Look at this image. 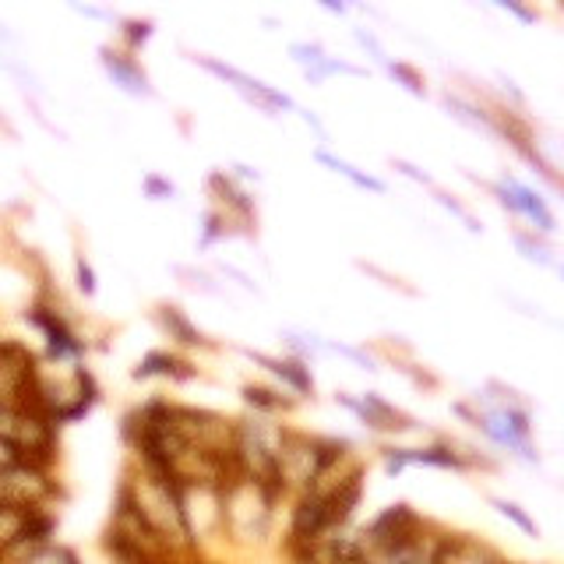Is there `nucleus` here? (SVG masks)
<instances>
[{
    "instance_id": "nucleus-1",
    "label": "nucleus",
    "mask_w": 564,
    "mask_h": 564,
    "mask_svg": "<svg viewBox=\"0 0 564 564\" xmlns=\"http://www.w3.org/2000/svg\"><path fill=\"white\" fill-rule=\"evenodd\" d=\"M120 501L169 547V554L191 551L195 547V532L187 526V512H184V491L174 480L152 473V469H141V477L124 483Z\"/></svg>"
},
{
    "instance_id": "nucleus-2",
    "label": "nucleus",
    "mask_w": 564,
    "mask_h": 564,
    "mask_svg": "<svg viewBox=\"0 0 564 564\" xmlns=\"http://www.w3.org/2000/svg\"><path fill=\"white\" fill-rule=\"evenodd\" d=\"M272 505L275 497L261 487V483L247 477H233L223 491H219V519L223 532L237 543H258L272 526Z\"/></svg>"
},
{
    "instance_id": "nucleus-3",
    "label": "nucleus",
    "mask_w": 564,
    "mask_h": 564,
    "mask_svg": "<svg viewBox=\"0 0 564 564\" xmlns=\"http://www.w3.org/2000/svg\"><path fill=\"white\" fill-rule=\"evenodd\" d=\"M346 456V445L328 442V437H310L301 431H286L279 451V483L286 494H304L315 487V480L325 473V466Z\"/></svg>"
},
{
    "instance_id": "nucleus-4",
    "label": "nucleus",
    "mask_w": 564,
    "mask_h": 564,
    "mask_svg": "<svg viewBox=\"0 0 564 564\" xmlns=\"http://www.w3.org/2000/svg\"><path fill=\"white\" fill-rule=\"evenodd\" d=\"M0 445L22 462L50 466L57 451V423L33 406H0Z\"/></svg>"
},
{
    "instance_id": "nucleus-5",
    "label": "nucleus",
    "mask_w": 564,
    "mask_h": 564,
    "mask_svg": "<svg viewBox=\"0 0 564 564\" xmlns=\"http://www.w3.org/2000/svg\"><path fill=\"white\" fill-rule=\"evenodd\" d=\"M54 494H57V480L50 477V466L22 462V459L0 466V505L46 508Z\"/></svg>"
},
{
    "instance_id": "nucleus-6",
    "label": "nucleus",
    "mask_w": 564,
    "mask_h": 564,
    "mask_svg": "<svg viewBox=\"0 0 564 564\" xmlns=\"http://www.w3.org/2000/svg\"><path fill=\"white\" fill-rule=\"evenodd\" d=\"M0 406H33V410H39L36 360L19 342H0Z\"/></svg>"
},
{
    "instance_id": "nucleus-7",
    "label": "nucleus",
    "mask_w": 564,
    "mask_h": 564,
    "mask_svg": "<svg viewBox=\"0 0 564 564\" xmlns=\"http://www.w3.org/2000/svg\"><path fill=\"white\" fill-rule=\"evenodd\" d=\"M342 406H350V410L367 423L374 431H388V434H399V431H413V416L396 410L391 402H385L381 396H364V399H350V396H339Z\"/></svg>"
},
{
    "instance_id": "nucleus-8",
    "label": "nucleus",
    "mask_w": 564,
    "mask_h": 564,
    "mask_svg": "<svg viewBox=\"0 0 564 564\" xmlns=\"http://www.w3.org/2000/svg\"><path fill=\"white\" fill-rule=\"evenodd\" d=\"M434 564H508L491 543L473 540V537H445L437 547Z\"/></svg>"
},
{
    "instance_id": "nucleus-9",
    "label": "nucleus",
    "mask_w": 564,
    "mask_h": 564,
    "mask_svg": "<svg viewBox=\"0 0 564 564\" xmlns=\"http://www.w3.org/2000/svg\"><path fill=\"white\" fill-rule=\"evenodd\" d=\"M258 364H265L272 374H279L282 381H286L296 396H315V378H310V371L301 364V360H279V356H255Z\"/></svg>"
},
{
    "instance_id": "nucleus-10",
    "label": "nucleus",
    "mask_w": 564,
    "mask_h": 564,
    "mask_svg": "<svg viewBox=\"0 0 564 564\" xmlns=\"http://www.w3.org/2000/svg\"><path fill=\"white\" fill-rule=\"evenodd\" d=\"M505 187H508V195L515 198V205H519V212H522V215H529L532 223H537L543 233H551V230H554V215H551V209L543 205V198H540V195H532L529 187H522L519 180H505Z\"/></svg>"
},
{
    "instance_id": "nucleus-11",
    "label": "nucleus",
    "mask_w": 564,
    "mask_h": 564,
    "mask_svg": "<svg viewBox=\"0 0 564 564\" xmlns=\"http://www.w3.org/2000/svg\"><path fill=\"white\" fill-rule=\"evenodd\" d=\"M14 564H82V561H78V554L71 551V547L50 540V543L33 547V551H25L22 557H14Z\"/></svg>"
},
{
    "instance_id": "nucleus-12",
    "label": "nucleus",
    "mask_w": 564,
    "mask_h": 564,
    "mask_svg": "<svg viewBox=\"0 0 564 564\" xmlns=\"http://www.w3.org/2000/svg\"><path fill=\"white\" fill-rule=\"evenodd\" d=\"M187 364H180L177 356H169V353H149L145 360L138 364V378H152V374H163V378H195L191 371H180Z\"/></svg>"
},
{
    "instance_id": "nucleus-13",
    "label": "nucleus",
    "mask_w": 564,
    "mask_h": 564,
    "mask_svg": "<svg viewBox=\"0 0 564 564\" xmlns=\"http://www.w3.org/2000/svg\"><path fill=\"white\" fill-rule=\"evenodd\" d=\"M244 402L255 406L258 413H279V410H290V399H282L279 391L265 388V385H244Z\"/></svg>"
},
{
    "instance_id": "nucleus-14",
    "label": "nucleus",
    "mask_w": 564,
    "mask_h": 564,
    "mask_svg": "<svg viewBox=\"0 0 564 564\" xmlns=\"http://www.w3.org/2000/svg\"><path fill=\"white\" fill-rule=\"evenodd\" d=\"M160 318L166 321V328H169V332H174L180 342H187V346H205V336H201L198 328H195L191 321H187L177 307H160Z\"/></svg>"
},
{
    "instance_id": "nucleus-15",
    "label": "nucleus",
    "mask_w": 564,
    "mask_h": 564,
    "mask_svg": "<svg viewBox=\"0 0 564 564\" xmlns=\"http://www.w3.org/2000/svg\"><path fill=\"white\" fill-rule=\"evenodd\" d=\"M318 163H325V166H332L336 174H342V177H350L356 187H367V191H385V184L381 180H374V177H367V174H360L356 166H350L346 160H336V155H328V152H318Z\"/></svg>"
},
{
    "instance_id": "nucleus-16",
    "label": "nucleus",
    "mask_w": 564,
    "mask_h": 564,
    "mask_svg": "<svg viewBox=\"0 0 564 564\" xmlns=\"http://www.w3.org/2000/svg\"><path fill=\"white\" fill-rule=\"evenodd\" d=\"M494 508H497L501 515H505V519H512V522L519 526L522 532H529V537H540L537 522H532L529 515H526V512H522L519 505H515V501H501V497H494Z\"/></svg>"
},
{
    "instance_id": "nucleus-17",
    "label": "nucleus",
    "mask_w": 564,
    "mask_h": 564,
    "mask_svg": "<svg viewBox=\"0 0 564 564\" xmlns=\"http://www.w3.org/2000/svg\"><path fill=\"white\" fill-rule=\"evenodd\" d=\"M434 195H437V201H442L445 209H451V212H456V215L462 219V223H466L469 230H480V219H477L473 212H469V209L462 205V201H456V198H451L448 191H434Z\"/></svg>"
},
{
    "instance_id": "nucleus-18",
    "label": "nucleus",
    "mask_w": 564,
    "mask_h": 564,
    "mask_svg": "<svg viewBox=\"0 0 564 564\" xmlns=\"http://www.w3.org/2000/svg\"><path fill=\"white\" fill-rule=\"evenodd\" d=\"M388 71L399 78V82L410 89V92H416V96H423V78H420V71H413L410 64H388Z\"/></svg>"
},
{
    "instance_id": "nucleus-19",
    "label": "nucleus",
    "mask_w": 564,
    "mask_h": 564,
    "mask_svg": "<svg viewBox=\"0 0 564 564\" xmlns=\"http://www.w3.org/2000/svg\"><path fill=\"white\" fill-rule=\"evenodd\" d=\"M128 28H131V33H128V39H131V43L149 39V33H152V25H149V22H128Z\"/></svg>"
},
{
    "instance_id": "nucleus-20",
    "label": "nucleus",
    "mask_w": 564,
    "mask_h": 564,
    "mask_svg": "<svg viewBox=\"0 0 564 564\" xmlns=\"http://www.w3.org/2000/svg\"><path fill=\"white\" fill-rule=\"evenodd\" d=\"M396 169H402V174H406V177H413V180H423V184H431V177H427V174H420V169H416V166H410V163H406V160H396Z\"/></svg>"
},
{
    "instance_id": "nucleus-21",
    "label": "nucleus",
    "mask_w": 564,
    "mask_h": 564,
    "mask_svg": "<svg viewBox=\"0 0 564 564\" xmlns=\"http://www.w3.org/2000/svg\"><path fill=\"white\" fill-rule=\"evenodd\" d=\"M78 279H82V282H78V286H82L85 293H92V290H96V282H92V272L85 269L82 261H78Z\"/></svg>"
},
{
    "instance_id": "nucleus-22",
    "label": "nucleus",
    "mask_w": 564,
    "mask_h": 564,
    "mask_svg": "<svg viewBox=\"0 0 564 564\" xmlns=\"http://www.w3.org/2000/svg\"><path fill=\"white\" fill-rule=\"evenodd\" d=\"M290 564H318L307 551H290Z\"/></svg>"
},
{
    "instance_id": "nucleus-23",
    "label": "nucleus",
    "mask_w": 564,
    "mask_h": 564,
    "mask_svg": "<svg viewBox=\"0 0 564 564\" xmlns=\"http://www.w3.org/2000/svg\"><path fill=\"white\" fill-rule=\"evenodd\" d=\"M508 11H515L519 14V19H526V22H532V11H526V8H519V4H505Z\"/></svg>"
}]
</instances>
